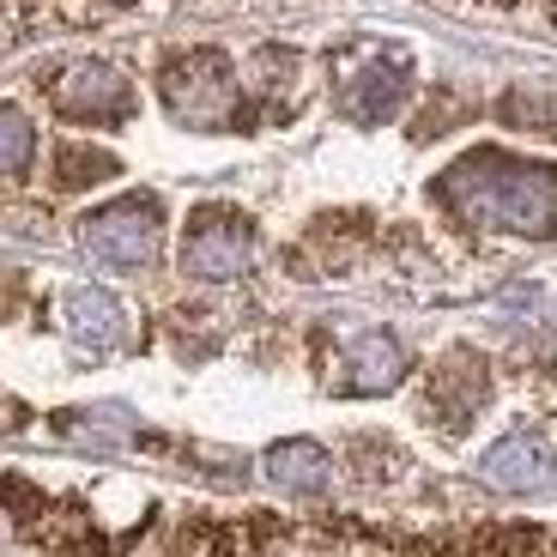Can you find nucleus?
Here are the masks:
<instances>
[{"label": "nucleus", "mask_w": 557, "mask_h": 557, "mask_svg": "<svg viewBox=\"0 0 557 557\" xmlns=\"http://www.w3.org/2000/svg\"><path fill=\"white\" fill-rule=\"evenodd\" d=\"M436 195L467 224L557 237V170H545V164H521L509 152H473L448 170Z\"/></svg>", "instance_id": "f257e3e1"}, {"label": "nucleus", "mask_w": 557, "mask_h": 557, "mask_svg": "<svg viewBox=\"0 0 557 557\" xmlns=\"http://www.w3.org/2000/svg\"><path fill=\"white\" fill-rule=\"evenodd\" d=\"M164 103L188 127H231L237 122V103H243V85L224 55L188 49V55H176L164 67Z\"/></svg>", "instance_id": "f03ea898"}, {"label": "nucleus", "mask_w": 557, "mask_h": 557, "mask_svg": "<svg viewBox=\"0 0 557 557\" xmlns=\"http://www.w3.org/2000/svg\"><path fill=\"white\" fill-rule=\"evenodd\" d=\"M158 200H146V195H127V200H115V207H103V212H91V219L79 224V243H85V255L91 261H103V267H146L158 255Z\"/></svg>", "instance_id": "7ed1b4c3"}, {"label": "nucleus", "mask_w": 557, "mask_h": 557, "mask_svg": "<svg viewBox=\"0 0 557 557\" xmlns=\"http://www.w3.org/2000/svg\"><path fill=\"white\" fill-rule=\"evenodd\" d=\"M255 261V231L237 212H200L182 237V273L207 278V285H224V278L249 273Z\"/></svg>", "instance_id": "20e7f679"}, {"label": "nucleus", "mask_w": 557, "mask_h": 557, "mask_svg": "<svg viewBox=\"0 0 557 557\" xmlns=\"http://www.w3.org/2000/svg\"><path fill=\"white\" fill-rule=\"evenodd\" d=\"M49 98H55V110L73 115V122H115V115H127V79L110 61H73V67L49 85Z\"/></svg>", "instance_id": "39448f33"}, {"label": "nucleus", "mask_w": 557, "mask_h": 557, "mask_svg": "<svg viewBox=\"0 0 557 557\" xmlns=\"http://www.w3.org/2000/svg\"><path fill=\"white\" fill-rule=\"evenodd\" d=\"M479 479L497 491H540L557 479V448L540 431H516V436H503L497 448H485Z\"/></svg>", "instance_id": "423d86ee"}, {"label": "nucleus", "mask_w": 557, "mask_h": 557, "mask_svg": "<svg viewBox=\"0 0 557 557\" xmlns=\"http://www.w3.org/2000/svg\"><path fill=\"white\" fill-rule=\"evenodd\" d=\"M485 394H491L485 358H473V351H448V358L436 363L431 388H424V412H436V418L448 424V431H460L467 418H479Z\"/></svg>", "instance_id": "0eeeda50"}, {"label": "nucleus", "mask_w": 557, "mask_h": 557, "mask_svg": "<svg viewBox=\"0 0 557 557\" xmlns=\"http://www.w3.org/2000/svg\"><path fill=\"white\" fill-rule=\"evenodd\" d=\"M400 376H406V346L394 334H382V327L358 334L339 351V388L346 394H388L400 388Z\"/></svg>", "instance_id": "6e6552de"}, {"label": "nucleus", "mask_w": 557, "mask_h": 557, "mask_svg": "<svg viewBox=\"0 0 557 557\" xmlns=\"http://www.w3.org/2000/svg\"><path fill=\"white\" fill-rule=\"evenodd\" d=\"M61 334L85 351H110V346H122L127 315L103 285H73V292H61Z\"/></svg>", "instance_id": "1a4fd4ad"}, {"label": "nucleus", "mask_w": 557, "mask_h": 557, "mask_svg": "<svg viewBox=\"0 0 557 557\" xmlns=\"http://www.w3.org/2000/svg\"><path fill=\"white\" fill-rule=\"evenodd\" d=\"M261 467H267V479H273L278 491H297V497H321V491H327V479H334V460H327V448L309 443V436L273 443Z\"/></svg>", "instance_id": "9d476101"}, {"label": "nucleus", "mask_w": 557, "mask_h": 557, "mask_svg": "<svg viewBox=\"0 0 557 557\" xmlns=\"http://www.w3.org/2000/svg\"><path fill=\"white\" fill-rule=\"evenodd\" d=\"M67 443H79V448H127L139 436V424L122 412V406H85V412H61V424H55Z\"/></svg>", "instance_id": "9b49d317"}, {"label": "nucleus", "mask_w": 557, "mask_h": 557, "mask_svg": "<svg viewBox=\"0 0 557 557\" xmlns=\"http://www.w3.org/2000/svg\"><path fill=\"white\" fill-rule=\"evenodd\" d=\"M406 79H400V61H394L388 73L370 67L358 73V79H346V91H339V103H346L351 122H382V115H394V103H400Z\"/></svg>", "instance_id": "f8f14e48"}, {"label": "nucleus", "mask_w": 557, "mask_h": 557, "mask_svg": "<svg viewBox=\"0 0 557 557\" xmlns=\"http://www.w3.org/2000/svg\"><path fill=\"white\" fill-rule=\"evenodd\" d=\"M509 122H528L540 134H557V85L552 79H528L521 91H509Z\"/></svg>", "instance_id": "ddd939ff"}, {"label": "nucleus", "mask_w": 557, "mask_h": 557, "mask_svg": "<svg viewBox=\"0 0 557 557\" xmlns=\"http://www.w3.org/2000/svg\"><path fill=\"white\" fill-rule=\"evenodd\" d=\"M30 152H37L30 122L18 110H0V176H18V170L30 164Z\"/></svg>", "instance_id": "4468645a"}, {"label": "nucleus", "mask_w": 557, "mask_h": 557, "mask_svg": "<svg viewBox=\"0 0 557 557\" xmlns=\"http://www.w3.org/2000/svg\"><path fill=\"white\" fill-rule=\"evenodd\" d=\"M110 158L103 152H85V146H61L55 152V176H61V188H85V182H103L110 176Z\"/></svg>", "instance_id": "2eb2a0df"}, {"label": "nucleus", "mask_w": 557, "mask_h": 557, "mask_svg": "<svg viewBox=\"0 0 557 557\" xmlns=\"http://www.w3.org/2000/svg\"><path fill=\"white\" fill-rule=\"evenodd\" d=\"M552 358H557V334H552Z\"/></svg>", "instance_id": "dca6fc26"}]
</instances>
